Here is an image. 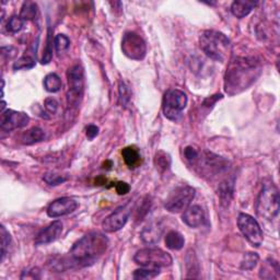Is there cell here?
Here are the masks:
<instances>
[{
  "label": "cell",
  "mask_w": 280,
  "mask_h": 280,
  "mask_svg": "<svg viewBox=\"0 0 280 280\" xmlns=\"http://www.w3.org/2000/svg\"><path fill=\"white\" fill-rule=\"evenodd\" d=\"M262 74V62L255 57H236L229 62L224 76V90L236 96L248 89Z\"/></svg>",
  "instance_id": "2"
},
{
  "label": "cell",
  "mask_w": 280,
  "mask_h": 280,
  "mask_svg": "<svg viewBox=\"0 0 280 280\" xmlns=\"http://www.w3.org/2000/svg\"><path fill=\"white\" fill-rule=\"evenodd\" d=\"M185 244L184 236L178 231H170L166 236V245L172 250H182Z\"/></svg>",
  "instance_id": "22"
},
{
  "label": "cell",
  "mask_w": 280,
  "mask_h": 280,
  "mask_svg": "<svg viewBox=\"0 0 280 280\" xmlns=\"http://www.w3.org/2000/svg\"><path fill=\"white\" fill-rule=\"evenodd\" d=\"M160 274V268H149V267H142L140 270H135L134 272V278L138 280H144V279H152L156 278Z\"/></svg>",
  "instance_id": "26"
},
{
  "label": "cell",
  "mask_w": 280,
  "mask_h": 280,
  "mask_svg": "<svg viewBox=\"0 0 280 280\" xmlns=\"http://www.w3.org/2000/svg\"><path fill=\"white\" fill-rule=\"evenodd\" d=\"M258 6L256 2H250V0H236V2H233L231 4V12L232 14L238 18V19H242V18L248 16L252 12L253 9Z\"/></svg>",
  "instance_id": "18"
},
{
  "label": "cell",
  "mask_w": 280,
  "mask_h": 280,
  "mask_svg": "<svg viewBox=\"0 0 280 280\" xmlns=\"http://www.w3.org/2000/svg\"><path fill=\"white\" fill-rule=\"evenodd\" d=\"M219 197L220 202L224 207H228L230 205L233 197V192H234V178H226L219 185Z\"/></svg>",
  "instance_id": "17"
},
{
  "label": "cell",
  "mask_w": 280,
  "mask_h": 280,
  "mask_svg": "<svg viewBox=\"0 0 280 280\" xmlns=\"http://www.w3.org/2000/svg\"><path fill=\"white\" fill-rule=\"evenodd\" d=\"M69 90L67 101L70 106L77 108L81 103L84 92V70L81 65H74L67 72Z\"/></svg>",
  "instance_id": "6"
},
{
  "label": "cell",
  "mask_w": 280,
  "mask_h": 280,
  "mask_svg": "<svg viewBox=\"0 0 280 280\" xmlns=\"http://www.w3.org/2000/svg\"><path fill=\"white\" fill-rule=\"evenodd\" d=\"M138 265L149 268H162L172 265L171 255L158 248H146L138 250L134 256Z\"/></svg>",
  "instance_id": "5"
},
{
  "label": "cell",
  "mask_w": 280,
  "mask_h": 280,
  "mask_svg": "<svg viewBox=\"0 0 280 280\" xmlns=\"http://www.w3.org/2000/svg\"><path fill=\"white\" fill-rule=\"evenodd\" d=\"M238 226L245 238L255 248H260L262 244V231L258 220L248 214H240L238 217Z\"/></svg>",
  "instance_id": "9"
},
{
  "label": "cell",
  "mask_w": 280,
  "mask_h": 280,
  "mask_svg": "<svg viewBox=\"0 0 280 280\" xmlns=\"http://www.w3.org/2000/svg\"><path fill=\"white\" fill-rule=\"evenodd\" d=\"M132 202H128L125 205L118 207L104 219L102 228L106 233H114L120 231L127 224L128 218L132 214Z\"/></svg>",
  "instance_id": "11"
},
{
  "label": "cell",
  "mask_w": 280,
  "mask_h": 280,
  "mask_svg": "<svg viewBox=\"0 0 280 280\" xmlns=\"http://www.w3.org/2000/svg\"><path fill=\"white\" fill-rule=\"evenodd\" d=\"M98 135V127L96 125H89L86 127V136L89 139L96 138Z\"/></svg>",
  "instance_id": "40"
},
{
  "label": "cell",
  "mask_w": 280,
  "mask_h": 280,
  "mask_svg": "<svg viewBox=\"0 0 280 280\" xmlns=\"http://www.w3.org/2000/svg\"><path fill=\"white\" fill-rule=\"evenodd\" d=\"M38 8L36 4L32 2H26L22 6L20 16L24 21L34 20L38 16Z\"/></svg>",
  "instance_id": "25"
},
{
  "label": "cell",
  "mask_w": 280,
  "mask_h": 280,
  "mask_svg": "<svg viewBox=\"0 0 280 280\" xmlns=\"http://www.w3.org/2000/svg\"><path fill=\"white\" fill-rule=\"evenodd\" d=\"M44 139H45V132L38 127L31 128V130H28V132L23 134L22 137H21L22 144H26V146L40 142Z\"/></svg>",
  "instance_id": "20"
},
{
  "label": "cell",
  "mask_w": 280,
  "mask_h": 280,
  "mask_svg": "<svg viewBox=\"0 0 280 280\" xmlns=\"http://www.w3.org/2000/svg\"><path fill=\"white\" fill-rule=\"evenodd\" d=\"M151 204H152V202H151L149 196L144 197L142 200V202L139 204V206L136 208V216H135L137 221H142L146 216L148 214L151 208Z\"/></svg>",
  "instance_id": "28"
},
{
  "label": "cell",
  "mask_w": 280,
  "mask_h": 280,
  "mask_svg": "<svg viewBox=\"0 0 280 280\" xmlns=\"http://www.w3.org/2000/svg\"><path fill=\"white\" fill-rule=\"evenodd\" d=\"M52 28H48V40H46V48L44 50V55L42 58V62L43 65H46V64H50V62L52 60Z\"/></svg>",
  "instance_id": "35"
},
{
  "label": "cell",
  "mask_w": 280,
  "mask_h": 280,
  "mask_svg": "<svg viewBox=\"0 0 280 280\" xmlns=\"http://www.w3.org/2000/svg\"><path fill=\"white\" fill-rule=\"evenodd\" d=\"M62 232V224L60 221H54L50 224L48 226L38 232V234L35 238V245H48L50 243L55 242Z\"/></svg>",
  "instance_id": "14"
},
{
  "label": "cell",
  "mask_w": 280,
  "mask_h": 280,
  "mask_svg": "<svg viewBox=\"0 0 280 280\" xmlns=\"http://www.w3.org/2000/svg\"><path fill=\"white\" fill-rule=\"evenodd\" d=\"M23 26H24V20H23L20 16H11L10 20L8 21L7 31L10 33H18L22 30Z\"/></svg>",
  "instance_id": "33"
},
{
  "label": "cell",
  "mask_w": 280,
  "mask_h": 280,
  "mask_svg": "<svg viewBox=\"0 0 280 280\" xmlns=\"http://www.w3.org/2000/svg\"><path fill=\"white\" fill-rule=\"evenodd\" d=\"M188 105V96L178 89H170L163 98L162 108L164 116L170 120H178Z\"/></svg>",
  "instance_id": "7"
},
{
  "label": "cell",
  "mask_w": 280,
  "mask_h": 280,
  "mask_svg": "<svg viewBox=\"0 0 280 280\" xmlns=\"http://www.w3.org/2000/svg\"><path fill=\"white\" fill-rule=\"evenodd\" d=\"M182 220L185 224H188L190 228H195V229L196 228H200L206 222L205 212L198 205L190 206L184 210Z\"/></svg>",
  "instance_id": "15"
},
{
  "label": "cell",
  "mask_w": 280,
  "mask_h": 280,
  "mask_svg": "<svg viewBox=\"0 0 280 280\" xmlns=\"http://www.w3.org/2000/svg\"><path fill=\"white\" fill-rule=\"evenodd\" d=\"M260 260V256L258 253L253 252H248L245 253L243 256V260L241 262V270H250L258 265Z\"/></svg>",
  "instance_id": "27"
},
{
  "label": "cell",
  "mask_w": 280,
  "mask_h": 280,
  "mask_svg": "<svg viewBox=\"0 0 280 280\" xmlns=\"http://www.w3.org/2000/svg\"><path fill=\"white\" fill-rule=\"evenodd\" d=\"M122 50L130 60H142L147 54V45L138 34L127 32L122 40Z\"/></svg>",
  "instance_id": "10"
},
{
  "label": "cell",
  "mask_w": 280,
  "mask_h": 280,
  "mask_svg": "<svg viewBox=\"0 0 280 280\" xmlns=\"http://www.w3.org/2000/svg\"><path fill=\"white\" fill-rule=\"evenodd\" d=\"M195 192V188H192V186H178V188L173 190L170 192V195L168 196L164 204L166 209L172 214L184 212V210L190 207L192 200H194Z\"/></svg>",
  "instance_id": "8"
},
{
  "label": "cell",
  "mask_w": 280,
  "mask_h": 280,
  "mask_svg": "<svg viewBox=\"0 0 280 280\" xmlns=\"http://www.w3.org/2000/svg\"><path fill=\"white\" fill-rule=\"evenodd\" d=\"M120 101L122 106L126 108L128 104L130 102V98H132V92L130 90V86H128L125 82L120 81Z\"/></svg>",
  "instance_id": "34"
},
{
  "label": "cell",
  "mask_w": 280,
  "mask_h": 280,
  "mask_svg": "<svg viewBox=\"0 0 280 280\" xmlns=\"http://www.w3.org/2000/svg\"><path fill=\"white\" fill-rule=\"evenodd\" d=\"M163 228L161 224L156 222H151L149 226L144 228L142 232V238L144 243L147 244H156V242H159L160 238L162 236Z\"/></svg>",
  "instance_id": "16"
},
{
  "label": "cell",
  "mask_w": 280,
  "mask_h": 280,
  "mask_svg": "<svg viewBox=\"0 0 280 280\" xmlns=\"http://www.w3.org/2000/svg\"><path fill=\"white\" fill-rule=\"evenodd\" d=\"M200 154V151H198L196 148L192 147V146H188V147H186L184 150V156L186 158V160H188L192 166L197 162Z\"/></svg>",
  "instance_id": "37"
},
{
  "label": "cell",
  "mask_w": 280,
  "mask_h": 280,
  "mask_svg": "<svg viewBox=\"0 0 280 280\" xmlns=\"http://www.w3.org/2000/svg\"><path fill=\"white\" fill-rule=\"evenodd\" d=\"M44 106L50 114H55L58 110V102L54 98H48L44 102Z\"/></svg>",
  "instance_id": "38"
},
{
  "label": "cell",
  "mask_w": 280,
  "mask_h": 280,
  "mask_svg": "<svg viewBox=\"0 0 280 280\" xmlns=\"http://www.w3.org/2000/svg\"><path fill=\"white\" fill-rule=\"evenodd\" d=\"M43 84H44L45 90L50 92V93L58 92L62 86V80L56 74H50L46 76Z\"/></svg>",
  "instance_id": "24"
},
{
  "label": "cell",
  "mask_w": 280,
  "mask_h": 280,
  "mask_svg": "<svg viewBox=\"0 0 280 280\" xmlns=\"http://www.w3.org/2000/svg\"><path fill=\"white\" fill-rule=\"evenodd\" d=\"M30 118L28 115L22 112H16L14 110H6L2 113V118H0V127L4 132H11L18 128L26 127Z\"/></svg>",
  "instance_id": "12"
},
{
  "label": "cell",
  "mask_w": 280,
  "mask_h": 280,
  "mask_svg": "<svg viewBox=\"0 0 280 280\" xmlns=\"http://www.w3.org/2000/svg\"><path fill=\"white\" fill-rule=\"evenodd\" d=\"M115 188H116V192H118V195H126L127 192H130V185L125 183V182H118V184H116Z\"/></svg>",
  "instance_id": "39"
},
{
  "label": "cell",
  "mask_w": 280,
  "mask_h": 280,
  "mask_svg": "<svg viewBox=\"0 0 280 280\" xmlns=\"http://www.w3.org/2000/svg\"><path fill=\"white\" fill-rule=\"evenodd\" d=\"M0 236H2V262L4 260L11 243V236L4 226L0 228Z\"/></svg>",
  "instance_id": "29"
},
{
  "label": "cell",
  "mask_w": 280,
  "mask_h": 280,
  "mask_svg": "<svg viewBox=\"0 0 280 280\" xmlns=\"http://www.w3.org/2000/svg\"><path fill=\"white\" fill-rule=\"evenodd\" d=\"M200 45L210 60L216 62H224L231 52L230 40L218 31H204L200 36Z\"/></svg>",
  "instance_id": "3"
},
{
  "label": "cell",
  "mask_w": 280,
  "mask_h": 280,
  "mask_svg": "<svg viewBox=\"0 0 280 280\" xmlns=\"http://www.w3.org/2000/svg\"><path fill=\"white\" fill-rule=\"evenodd\" d=\"M186 267H188V272L190 274V275H188V278L198 277L197 274L198 270H200V267H198V262L194 253H188V256H186Z\"/></svg>",
  "instance_id": "30"
},
{
  "label": "cell",
  "mask_w": 280,
  "mask_h": 280,
  "mask_svg": "<svg viewBox=\"0 0 280 280\" xmlns=\"http://www.w3.org/2000/svg\"><path fill=\"white\" fill-rule=\"evenodd\" d=\"M171 156L168 154L164 152V151H158L156 156H154V166L156 168V170H159L160 172L166 171L168 168L171 166Z\"/></svg>",
  "instance_id": "23"
},
{
  "label": "cell",
  "mask_w": 280,
  "mask_h": 280,
  "mask_svg": "<svg viewBox=\"0 0 280 280\" xmlns=\"http://www.w3.org/2000/svg\"><path fill=\"white\" fill-rule=\"evenodd\" d=\"M35 66V60L34 58L28 56V55H23L20 57L14 64V70H20V69H31Z\"/></svg>",
  "instance_id": "31"
},
{
  "label": "cell",
  "mask_w": 280,
  "mask_h": 280,
  "mask_svg": "<svg viewBox=\"0 0 280 280\" xmlns=\"http://www.w3.org/2000/svg\"><path fill=\"white\" fill-rule=\"evenodd\" d=\"M122 156L124 158V161L128 168H137L140 164V162H142V156H140L139 151L134 146H130V147L122 149Z\"/></svg>",
  "instance_id": "19"
},
{
  "label": "cell",
  "mask_w": 280,
  "mask_h": 280,
  "mask_svg": "<svg viewBox=\"0 0 280 280\" xmlns=\"http://www.w3.org/2000/svg\"><path fill=\"white\" fill-rule=\"evenodd\" d=\"M258 214L267 220L275 219L279 214V192L272 180H265L258 200Z\"/></svg>",
  "instance_id": "4"
},
{
  "label": "cell",
  "mask_w": 280,
  "mask_h": 280,
  "mask_svg": "<svg viewBox=\"0 0 280 280\" xmlns=\"http://www.w3.org/2000/svg\"><path fill=\"white\" fill-rule=\"evenodd\" d=\"M108 248V238L103 233L90 232L74 244L68 258L54 262V270L64 272L69 268H82L91 266L105 254Z\"/></svg>",
  "instance_id": "1"
},
{
  "label": "cell",
  "mask_w": 280,
  "mask_h": 280,
  "mask_svg": "<svg viewBox=\"0 0 280 280\" xmlns=\"http://www.w3.org/2000/svg\"><path fill=\"white\" fill-rule=\"evenodd\" d=\"M79 207L78 202L72 197H62L52 202L48 208V214L50 218L62 217L74 212Z\"/></svg>",
  "instance_id": "13"
},
{
  "label": "cell",
  "mask_w": 280,
  "mask_h": 280,
  "mask_svg": "<svg viewBox=\"0 0 280 280\" xmlns=\"http://www.w3.org/2000/svg\"><path fill=\"white\" fill-rule=\"evenodd\" d=\"M54 46L58 54H62V52L68 50V48L70 46V40L66 35L58 34L54 38Z\"/></svg>",
  "instance_id": "32"
},
{
  "label": "cell",
  "mask_w": 280,
  "mask_h": 280,
  "mask_svg": "<svg viewBox=\"0 0 280 280\" xmlns=\"http://www.w3.org/2000/svg\"><path fill=\"white\" fill-rule=\"evenodd\" d=\"M279 265L276 260L272 258L267 260L265 265L262 267L260 276L264 279H278L279 278Z\"/></svg>",
  "instance_id": "21"
},
{
  "label": "cell",
  "mask_w": 280,
  "mask_h": 280,
  "mask_svg": "<svg viewBox=\"0 0 280 280\" xmlns=\"http://www.w3.org/2000/svg\"><path fill=\"white\" fill-rule=\"evenodd\" d=\"M220 98H222V96H221V94L214 96L210 98H207V100H205V102H204V105H205V106H210V105H212V104H214L218 100H220Z\"/></svg>",
  "instance_id": "41"
},
{
  "label": "cell",
  "mask_w": 280,
  "mask_h": 280,
  "mask_svg": "<svg viewBox=\"0 0 280 280\" xmlns=\"http://www.w3.org/2000/svg\"><path fill=\"white\" fill-rule=\"evenodd\" d=\"M43 180L50 186H57V185L65 183L67 180V178L62 176V175L52 174V173H46L43 176Z\"/></svg>",
  "instance_id": "36"
}]
</instances>
